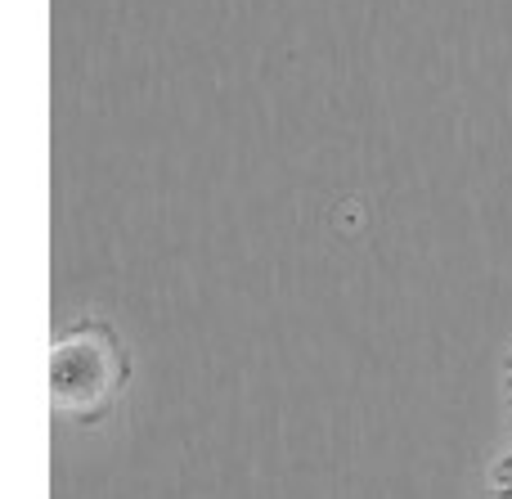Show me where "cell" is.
I'll list each match as a JSON object with an SVG mask.
<instances>
[{
	"label": "cell",
	"instance_id": "2",
	"mask_svg": "<svg viewBox=\"0 0 512 499\" xmlns=\"http://www.w3.org/2000/svg\"><path fill=\"white\" fill-rule=\"evenodd\" d=\"M495 499H512V459L495 468Z\"/></svg>",
	"mask_w": 512,
	"mask_h": 499
},
{
	"label": "cell",
	"instance_id": "1",
	"mask_svg": "<svg viewBox=\"0 0 512 499\" xmlns=\"http://www.w3.org/2000/svg\"><path fill=\"white\" fill-rule=\"evenodd\" d=\"M131 383L126 342L108 320H81L50 351V410L59 423L95 428L113 414L122 387Z\"/></svg>",
	"mask_w": 512,
	"mask_h": 499
},
{
	"label": "cell",
	"instance_id": "3",
	"mask_svg": "<svg viewBox=\"0 0 512 499\" xmlns=\"http://www.w3.org/2000/svg\"><path fill=\"white\" fill-rule=\"evenodd\" d=\"M508 383H512V356H508Z\"/></svg>",
	"mask_w": 512,
	"mask_h": 499
}]
</instances>
